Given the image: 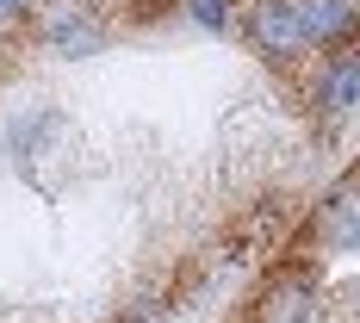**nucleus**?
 <instances>
[{
    "label": "nucleus",
    "instance_id": "f257e3e1",
    "mask_svg": "<svg viewBox=\"0 0 360 323\" xmlns=\"http://www.w3.org/2000/svg\"><path fill=\"white\" fill-rule=\"evenodd\" d=\"M304 243H311L317 255H354L360 249V180L354 175H342L323 199L311 205L298 249H304Z\"/></svg>",
    "mask_w": 360,
    "mask_h": 323
},
{
    "label": "nucleus",
    "instance_id": "f03ea898",
    "mask_svg": "<svg viewBox=\"0 0 360 323\" xmlns=\"http://www.w3.org/2000/svg\"><path fill=\"white\" fill-rule=\"evenodd\" d=\"M311 106L323 112V118H342V112L360 106V44L335 50V56H323L311 69Z\"/></svg>",
    "mask_w": 360,
    "mask_h": 323
},
{
    "label": "nucleus",
    "instance_id": "7ed1b4c3",
    "mask_svg": "<svg viewBox=\"0 0 360 323\" xmlns=\"http://www.w3.org/2000/svg\"><path fill=\"white\" fill-rule=\"evenodd\" d=\"M186 6V19L193 25H205V32H224L230 25V13H236V0H180Z\"/></svg>",
    "mask_w": 360,
    "mask_h": 323
},
{
    "label": "nucleus",
    "instance_id": "20e7f679",
    "mask_svg": "<svg viewBox=\"0 0 360 323\" xmlns=\"http://www.w3.org/2000/svg\"><path fill=\"white\" fill-rule=\"evenodd\" d=\"M168 6H180V0H118V19H131V25H149V19H162Z\"/></svg>",
    "mask_w": 360,
    "mask_h": 323
}]
</instances>
